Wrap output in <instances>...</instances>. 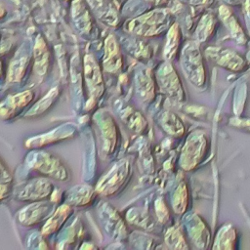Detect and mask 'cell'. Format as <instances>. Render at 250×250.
I'll return each mask as SVG.
<instances>
[{"label": "cell", "mask_w": 250, "mask_h": 250, "mask_svg": "<svg viewBox=\"0 0 250 250\" xmlns=\"http://www.w3.org/2000/svg\"><path fill=\"white\" fill-rule=\"evenodd\" d=\"M94 62H89L86 63L85 67V74H86V81L89 85V89L93 93L94 96H98L101 93L103 88L101 74L99 68L93 63Z\"/></svg>", "instance_id": "2"}, {"label": "cell", "mask_w": 250, "mask_h": 250, "mask_svg": "<svg viewBox=\"0 0 250 250\" xmlns=\"http://www.w3.org/2000/svg\"><path fill=\"white\" fill-rule=\"evenodd\" d=\"M125 178V165L124 164H119L116 166V168L112 171H110L106 177L104 178V181L102 182L99 186V189L101 191H107L110 189L111 191L115 188H117V186L122 183L120 180L116 179H124Z\"/></svg>", "instance_id": "1"}, {"label": "cell", "mask_w": 250, "mask_h": 250, "mask_svg": "<svg viewBox=\"0 0 250 250\" xmlns=\"http://www.w3.org/2000/svg\"><path fill=\"white\" fill-rule=\"evenodd\" d=\"M43 160H44V162L46 163V164H37L39 167H37L40 171H42V173H45V174H49V175H51V174H54V173H56V172H54L55 171V168L57 167V166H59V161L57 160V159H55V158H53V157H51V156H48V157H44L43 158Z\"/></svg>", "instance_id": "3"}]
</instances>
